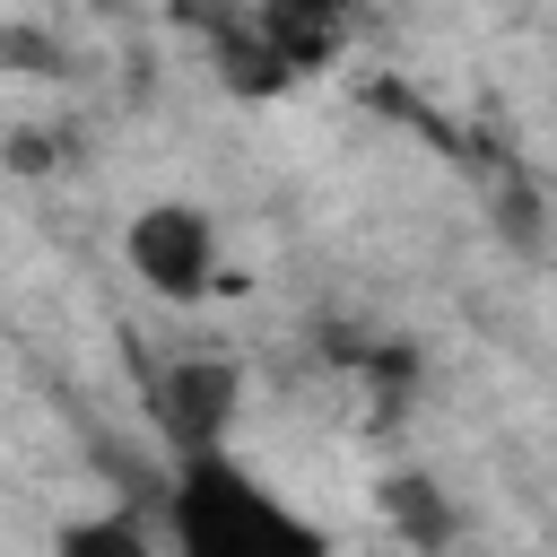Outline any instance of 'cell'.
I'll return each instance as SVG.
<instances>
[{
  "label": "cell",
  "instance_id": "cell-1",
  "mask_svg": "<svg viewBox=\"0 0 557 557\" xmlns=\"http://www.w3.org/2000/svg\"><path fill=\"white\" fill-rule=\"evenodd\" d=\"M157 540L174 557H331V531L296 513L278 487H261V470H244L226 444L165 461Z\"/></svg>",
  "mask_w": 557,
  "mask_h": 557
},
{
  "label": "cell",
  "instance_id": "cell-4",
  "mask_svg": "<svg viewBox=\"0 0 557 557\" xmlns=\"http://www.w3.org/2000/svg\"><path fill=\"white\" fill-rule=\"evenodd\" d=\"M122 261L157 305H200L218 287V218L200 200H148L122 226Z\"/></svg>",
  "mask_w": 557,
  "mask_h": 557
},
{
  "label": "cell",
  "instance_id": "cell-2",
  "mask_svg": "<svg viewBox=\"0 0 557 557\" xmlns=\"http://www.w3.org/2000/svg\"><path fill=\"white\" fill-rule=\"evenodd\" d=\"M348 35H357V0H226L209 17V61L244 104H261L322 78L348 52Z\"/></svg>",
  "mask_w": 557,
  "mask_h": 557
},
{
  "label": "cell",
  "instance_id": "cell-6",
  "mask_svg": "<svg viewBox=\"0 0 557 557\" xmlns=\"http://www.w3.org/2000/svg\"><path fill=\"white\" fill-rule=\"evenodd\" d=\"M157 540V522H139V513H104V522H61V548L70 557H139Z\"/></svg>",
  "mask_w": 557,
  "mask_h": 557
},
{
  "label": "cell",
  "instance_id": "cell-5",
  "mask_svg": "<svg viewBox=\"0 0 557 557\" xmlns=\"http://www.w3.org/2000/svg\"><path fill=\"white\" fill-rule=\"evenodd\" d=\"M383 513H392V531L418 540V548L461 540V513H453V496H444L426 470H392V479H383Z\"/></svg>",
  "mask_w": 557,
  "mask_h": 557
},
{
  "label": "cell",
  "instance_id": "cell-3",
  "mask_svg": "<svg viewBox=\"0 0 557 557\" xmlns=\"http://www.w3.org/2000/svg\"><path fill=\"white\" fill-rule=\"evenodd\" d=\"M139 409H148V435H157L165 461L209 453V444H226L235 418H244V357H235V348L148 357V366H139Z\"/></svg>",
  "mask_w": 557,
  "mask_h": 557
}]
</instances>
